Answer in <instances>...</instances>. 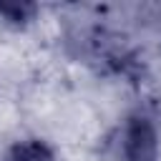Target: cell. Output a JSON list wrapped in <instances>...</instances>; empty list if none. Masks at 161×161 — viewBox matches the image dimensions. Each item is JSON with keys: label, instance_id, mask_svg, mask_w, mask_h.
I'll list each match as a JSON object with an SVG mask.
<instances>
[{"label": "cell", "instance_id": "cell-3", "mask_svg": "<svg viewBox=\"0 0 161 161\" xmlns=\"http://www.w3.org/2000/svg\"><path fill=\"white\" fill-rule=\"evenodd\" d=\"M3 161H58V156L43 138H20L5 151Z\"/></svg>", "mask_w": 161, "mask_h": 161}, {"label": "cell", "instance_id": "cell-2", "mask_svg": "<svg viewBox=\"0 0 161 161\" xmlns=\"http://www.w3.org/2000/svg\"><path fill=\"white\" fill-rule=\"evenodd\" d=\"M111 156L113 161H161V141L153 118L141 111L128 113L116 128Z\"/></svg>", "mask_w": 161, "mask_h": 161}, {"label": "cell", "instance_id": "cell-1", "mask_svg": "<svg viewBox=\"0 0 161 161\" xmlns=\"http://www.w3.org/2000/svg\"><path fill=\"white\" fill-rule=\"evenodd\" d=\"M70 43L78 48V58L93 65L98 73L118 78H138L143 63L133 45L106 25H83L70 33Z\"/></svg>", "mask_w": 161, "mask_h": 161}, {"label": "cell", "instance_id": "cell-4", "mask_svg": "<svg viewBox=\"0 0 161 161\" xmlns=\"http://www.w3.org/2000/svg\"><path fill=\"white\" fill-rule=\"evenodd\" d=\"M38 15V5L33 3H0V18L15 28L28 25Z\"/></svg>", "mask_w": 161, "mask_h": 161}]
</instances>
